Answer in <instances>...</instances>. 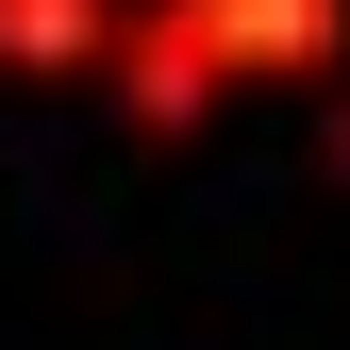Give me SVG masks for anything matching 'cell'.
<instances>
[{"label":"cell","instance_id":"cell-1","mask_svg":"<svg viewBox=\"0 0 350 350\" xmlns=\"http://www.w3.org/2000/svg\"><path fill=\"white\" fill-rule=\"evenodd\" d=\"M100 83H117V117H134V134H200V117L234 100V67L200 51V17H184V0H117Z\"/></svg>","mask_w":350,"mask_h":350},{"label":"cell","instance_id":"cell-2","mask_svg":"<svg viewBox=\"0 0 350 350\" xmlns=\"http://www.w3.org/2000/svg\"><path fill=\"white\" fill-rule=\"evenodd\" d=\"M234 83H350V0H184Z\"/></svg>","mask_w":350,"mask_h":350},{"label":"cell","instance_id":"cell-3","mask_svg":"<svg viewBox=\"0 0 350 350\" xmlns=\"http://www.w3.org/2000/svg\"><path fill=\"white\" fill-rule=\"evenodd\" d=\"M117 0H0V83H100Z\"/></svg>","mask_w":350,"mask_h":350}]
</instances>
